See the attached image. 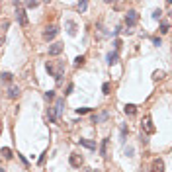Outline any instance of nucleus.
<instances>
[{
	"instance_id": "f257e3e1",
	"label": "nucleus",
	"mask_w": 172,
	"mask_h": 172,
	"mask_svg": "<svg viewBox=\"0 0 172 172\" xmlns=\"http://www.w3.org/2000/svg\"><path fill=\"white\" fill-rule=\"evenodd\" d=\"M137 20H139V14L135 12V10H129V12L125 14V25L127 28H133V25L137 24Z\"/></svg>"
},
{
	"instance_id": "f03ea898",
	"label": "nucleus",
	"mask_w": 172,
	"mask_h": 172,
	"mask_svg": "<svg viewBox=\"0 0 172 172\" xmlns=\"http://www.w3.org/2000/svg\"><path fill=\"white\" fill-rule=\"evenodd\" d=\"M68 162H71V166H74V168H80V166L84 164V158H82V154L72 153V154H71V158H68Z\"/></svg>"
},
{
	"instance_id": "7ed1b4c3",
	"label": "nucleus",
	"mask_w": 172,
	"mask_h": 172,
	"mask_svg": "<svg viewBox=\"0 0 172 172\" xmlns=\"http://www.w3.org/2000/svg\"><path fill=\"white\" fill-rule=\"evenodd\" d=\"M57 33H59V28H57V25H47L45 31H43V37H45V39H53Z\"/></svg>"
},
{
	"instance_id": "20e7f679",
	"label": "nucleus",
	"mask_w": 172,
	"mask_h": 172,
	"mask_svg": "<svg viewBox=\"0 0 172 172\" xmlns=\"http://www.w3.org/2000/svg\"><path fill=\"white\" fill-rule=\"evenodd\" d=\"M63 110H64V98H59L57 104H55V108H53V111H55V117H57V119L63 115Z\"/></svg>"
},
{
	"instance_id": "39448f33",
	"label": "nucleus",
	"mask_w": 172,
	"mask_h": 172,
	"mask_svg": "<svg viewBox=\"0 0 172 172\" xmlns=\"http://www.w3.org/2000/svg\"><path fill=\"white\" fill-rule=\"evenodd\" d=\"M150 172H164V162L160 158H154L150 164Z\"/></svg>"
},
{
	"instance_id": "423d86ee",
	"label": "nucleus",
	"mask_w": 172,
	"mask_h": 172,
	"mask_svg": "<svg viewBox=\"0 0 172 172\" xmlns=\"http://www.w3.org/2000/svg\"><path fill=\"white\" fill-rule=\"evenodd\" d=\"M63 53V43H53V45L49 47V55L51 57H57Z\"/></svg>"
},
{
	"instance_id": "0eeeda50",
	"label": "nucleus",
	"mask_w": 172,
	"mask_h": 172,
	"mask_svg": "<svg viewBox=\"0 0 172 172\" xmlns=\"http://www.w3.org/2000/svg\"><path fill=\"white\" fill-rule=\"evenodd\" d=\"M143 129H145L147 133H154V131H157V129H154V125H153V119H150L149 115L145 117V121H143Z\"/></svg>"
},
{
	"instance_id": "6e6552de",
	"label": "nucleus",
	"mask_w": 172,
	"mask_h": 172,
	"mask_svg": "<svg viewBox=\"0 0 172 172\" xmlns=\"http://www.w3.org/2000/svg\"><path fill=\"white\" fill-rule=\"evenodd\" d=\"M67 33L68 35H76V24L72 20H67Z\"/></svg>"
},
{
	"instance_id": "1a4fd4ad",
	"label": "nucleus",
	"mask_w": 172,
	"mask_h": 172,
	"mask_svg": "<svg viewBox=\"0 0 172 172\" xmlns=\"http://www.w3.org/2000/svg\"><path fill=\"white\" fill-rule=\"evenodd\" d=\"M106 61H108V64H115L117 61H119V55L114 51V53H108V57H106Z\"/></svg>"
},
{
	"instance_id": "9d476101",
	"label": "nucleus",
	"mask_w": 172,
	"mask_h": 172,
	"mask_svg": "<svg viewBox=\"0 0 172 172\" xmlns=\"http://www.w3.org/2000/svg\"><path fill=\"white\" fill-rule=\"evenodd\" d=\"M80 145H82V147H86V149L96 150V141H90V139H80Z\"/></svg>"
},
{
	"instance_id": "9b49d317",
	"label": "nucleus",
	"mask_w": 172,
	"mask_h": 172,
	"mask_svg": "<svg viewBox=\"0 0 172 172\" xmlns=\"http://www.w3.org/2000/svg\"><path fill=\"white\" fill-rule=\"evenodd\" d=\"M123 111H125L127 115H135L137 114V106L135 104H127L125 108H123Z\"/></svg>"
},
{
	"instance_id": "f8f14e48",
	"label": "nucleus",
	"mask_w": 172,
	"mask_h": 172,
	"mask_svg": "<svg viewBox=\"0 0 172 172\" xmlns=\"http://www.w3.org/2000/svg\"><path fill=\"white\" fill-rule=\"evenodd\" d=\"M18 22L20 25H28V16H25L24 10H18Z\"/></svg>"
},
{
	"instance_id": "ddd939ff",
	"label": "nucleus",
	"mask_w": 172,
	"mask_h": 172,
	"mask_svg": "<svg viewBox=\"0 0 172 172\" xmlns=\"http://www.w3.org/2000/svg\"><path fill=\"white\" fill-rule=\"evenodd\" d=\"M18 96H20V88H18V86H10V90H8V98H18Z\"/></svg>"
},
{
	"instance_id": "4468645a",
	"label": "nucleus",
	"mask_w": 172,
	"mask_h": 172,
	"mask_svg": "<svg viewBox=\"0 0 172 172\" xmlns=\"http://www.w3.org/2000/svg\"><path fill=\"white\" fill-rule=\"evenodd\" d=\"M108 145H110V139H104V141H102V147H100L102 157H108Z\"/></svg>"
},
{
	"instance_id": "2eb2a0df",
	"label": "nucleus",
	"mask_w": 172,
	"mask_h": 172,
	"mask_svg": "<svg viewBox=\"0 0 172 172\" xmlns=\"http://www.w3.org/2000/svg\"><path fill=\"white\" fill-rule=\"evenodd\" d=\"M164 78V71H154L153 72V80H162Z\"/></svg>"
},
{
	"instance_id": "dca6fc26",
	"label": "nucleus",
	"mask_w": 172,
	"mask_h": 172,
	"mask_svg": "<svg viewBox=\"0 0 172 172\" xmlns=\"http://www.w3.org/2000/svg\"><path fill=\"white\" fill-rule=\"evenodd\" d=\"M4 80V82H12V78H14V74L12 72H2V76H0Z\"/></svg>"
},
{
	"instance_id": "f3484780",
	"label": "nucleus",
	"mask_w": 172,
	"mask_h": 172,
	"mask_svg": "<svg viewBox=\"0 0 172 172\" xmlns=\"http://www.w3.org/2000/svg\"><path fill=\"white\" fill-rule=\"evenodd\" d=\"M47 119H49L51 123H53V121H57V117H55V111H53V108H49V110H47Z\"/></svg>"
},
{
	"instance_id": "a211bd4d",
	"label": "nucleus",
	"mask_w": 172,
	"mask_h": 172,
	"mask_svg": "<svg viewBox=\"0 0 172 172\" xmlns=\"http://www.w3.org/2000/svg\"><path fill=\"white\" fill-rule=\"evenodd\" d=\"M0 153H2V157H4V158H12V150H10L8 147H4L2 150H0Z\"/></svg>"
},
{
	"instance_id": "6ab92c4d",
	"label": "nucleus",
	"mask_w": 172,
	"mask_h": 172,
	"mask_svg": "<svg viewBox=\"0 0 172 172\" xmlns=\"http://www.w3.org/2000/svg\"><path fill=\"white\" fill-rule=\"evenodd\" d=\"M84 61H86V59H84L82 55H78L76 59H74V67H82V64H84Z\"/></svg>"
},
{
	"instance_id": "aec40b11",
	"label": "nucleus",
	"mask_w": 172,
	"mask_h": 172,
	"mask_svg": "<svg viewBox=\"0 0 172 172\" xmlns=\"http://www.w3.org/2000/svg\"><path fill=\"white\" fill-rule=\"evenodd\" d=\"M127 133H129L127 125H121V143H125V137H127Z\"/></svg>"
},
{
	"instance_id": "412c9836",
	"label": "nucleus",
	"mask_w": 172,
	"mask_h": 172,
	"mask_svg": "<svg viewBox=\"0 0 172 172\" xmlns=\"http://www.w3.org/2000/svg\"><path fill=\"white\" fill-rule=\"evenodd\" d=\"M168 31H170L168 24H166V22H162V24H160V33H168Z\"/></svg>"
},
{
	"instance_id": "4be33fe9",
	"label": "nucleus",
	"mask_w": 172,
	"mask_h": 172,
	"mask_svg": "<svg viewBox=\"0 0 172 172\" xmlns=\"http://www.w3.org/2000/svg\"><path fill=\"white\" fill-rule=\"evenodd\" d=\"M43 98H45V100H53V98H55V92H53V90H49V92H45V94H43Z\"/></svg>"
},
{
	"instance_id": "5701e85b",
	"label": "nucleus",
	"mask_w": 172,
	"mask_h": 172,
	"mask_svg": "<svg viewBox=\"0 0 172 172\" xmlns=\"http://www.w3.org/2000/svg\"><path fill=\"white\" fill-rule=\"evenodd\" d=\"M108 117H110V111H102V114L98 115V121H106Z\"/></svg>"
},
{
	"instance_id": "b1692460",
	"label": "nucleus",
	"mask_w": 172,
	"mask_h": 172,
	"mask_svg": "<svg viewBox=\"0 0 172 172\" xmlns=\"http://www.w3.org/2000/svg\"><path fill=\"white\" fill-rule=\"evenodd\" d=\"M76 8L80 10V12H84V10L88 8V2H78V6H76Z\"/></svg>"
},
{
	"instance_id": "393cba45",
	"label": "nucleus",
	"mask_w": 172,
	"mask_h": 172,
	"mask_svg": "<svg viewBox=\"0 0 172 172\" xmlns=\"http://www.w3.org/2000/svg\"><path fill=\"white\" fill-rule=\"evenodd\" d=\"M102 92H104V94H110V82H104V86H102Z\"/></svg>"
},
{
	"instance_id": "a878e982",
	"label": "nucleus",
	"mask_w": 172,
	"mask_h": 172,
	"mask_svg": "<svg viewBox=\"0 0 172 172\" xmlns=\"http://www.w3.org/2000/svg\"><path fill=\"white\" fill-rule=\"evenodd\" d=\"M90 108H76V114H88Z\"/></svg>"
},
{
	"instance_id": "bb28decb",
	"label": "nucleus",
	"mask_w": 172,
	"mask_h": 172,
	"mask_svg": "<svg viewBox=\"0 0 172 172\" xmlns=\"http://www.w3.org/2000/svg\"><path fill=\"white\" fill-rule=\"evenodd\" d=\"M160 16H162V12H160V10H154V12H153V18H154V20H158Z\"/></svg>"
},
{
	"instance_id": "cd10ccee",
	"label": "nucleus",
	"mask_w": 172,
	"mask_h": 172,
	"mask_svg": "<svg viewBox=\"0 0 172 172\" xmlns=\"http://www.w3.org/2000/svg\"><path fill=\"white\" fill-rule=\"evenodd\" d=\"M114 47H115V53H117V51H119V47H121V41L115 39V41H114Z\"/></svg>"
},
{
	"instance_id": "c85d7f7f",
	"label": "nucleus",
	"mask_w": 172,
	"mask_h": 172,
	"mask_svg": "<svg viewBox=\"0 0 172 172\" xmlns=\"http://www.w3.org/2000/svg\"><path fill=\"white\" fill-rule=\"evenodd\" d=\"M153 43H154V45H162V41H160V37H153Z\"/></svg>"
},
{
	"instance_id": "c756f323",
	"label": "nucleus",
	"mask_w": 172,
	"mask_h": 172,
	"mask_svg": "<svg viewBox=\"0 0 172 172\" xmlns=\"http://www.w3.org/2000/svg\"><path fill=\"white\" fill-rule=\"evenodd\" d=\"M25 6H28V8H37L39 4H37V2H25Z\"/></svg>"
},
{
	"instance_id": "7c9ffc66",
	"label": "nucleus",
	"mask_w": 172,
	"mask_h": 172,
	"mask_svg": "<svg viewBox=\"0 0 172 172\" xmlns=\"http://www.w3.org/2000/svg\"><path fill=\"white\" fill-rule=\"evenodd\" d=\"M125 154H127V157H133V147H127L125 149Z\"/></svg>"
},
{
	"instance_id": "2f4dec72",
	"label": "nucleus",
	"mask_w": 172,
	"mask_h": 172,
	"mask_svg": "<svg viewBox=\"0 0 172 172\" xmlns=\"http://www.w3.org/2000/svg\"><path fill=\"white\" fill-rule=\"evenodd\" d=\"M147 141H149V139H147V135H145V133H143V131H141V143H143V145H145V143H147Z\"/></svg>"
},
{
	"instance_id": "473e14b6",
	"label": "nucleus",
	"mask_w": 172,
	"mask_h": 172,
	"mask_svg": "<svg viewBox=\"0 0 172 172\" xmlns=\"http://www.w3.org/2000/svg\"><path fill=\"white\" fill-rule=\"evenodd\" d=\"M72 90H74V86H72V84H68V86H67V92H64V94H71Z\"/></svg>"
},
{
	"instance_id": "72a5a7b5",
	"label": "nucleus",
	"mask_w": 172,
	"mask_h": 172,
	"mask_svg": "<svg viewBox=\"0 0 172 172\" xmlns=\"http://www.w3.org/2000/svg\"><path fill=\"white\" fill-rule=\"evenodd\" d=\"M2 43H4V41H2V37H0V47H2Z\"/></svg>"
},
{
	"instance_id": "f704fd0d",
	"label": "nucleus",
	"mask_w": 172,
	"mask_h": 172,
	"mask_svg": "<svg viewBox=\"0 0 172 172\" xmlns=\"http://www.w3.org/2000/svg\"><path fill=\"white\" fill-rule=\"evenodd\" d=\"M0 172H4V168H0Z\"/></svg>"
},
{
	"instance_id": "c9c22d12",
	"label": "nucleus",
	"mask_w": 172,
	"mask_h": 172,
	"mask_svg": "<svg viewBox=\"0 0 172 172\" xmlns=\"http://www.w3.org/2000/svg\"><path fill=\"white\" fill-rule=\"evenodd\" d=\"M94 172H100V170H94Z\"/></svg>"
}]
</instances>
